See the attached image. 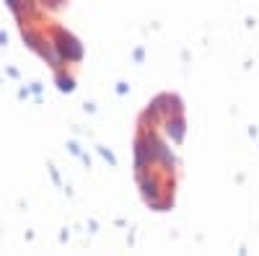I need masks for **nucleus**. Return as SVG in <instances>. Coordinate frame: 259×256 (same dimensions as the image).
<instances>
[{
    "label": "nucleus",
    "instance_id": "obj_1",
    "mask_svg": "<svg viewBox=\"0 0 259 256\" xmlns=\"http://www.w3.org/2000/svg\"><path fill=\"white\" fill-rule=\"evenodd\" d=\"M55 41H57V52L62 55V57H68V60H80V55H83V49H80V44L78 41L65 31V29H57L55 31Z\"/></svg>",
    "mask_w": 259,
    "mask_h": 256
}]
</instances>
